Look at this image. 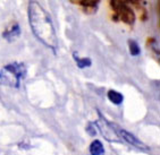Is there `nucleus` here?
<instances>
[{
  "label": "nucleus",
  "mask_w": 160,
  "mask_h": 155,
  "mask_svg": "<svg viewBox=\"0 0 160 155\" xmlns=\"http://www.w3.org/2000/svg\"><path fill=\"white\" fill-rule=\"evenodd\" d=\"M119 136L123 138L125 142H127L128 144H131L132 146H134V147H136V148L139 149H148V147L144 145V144L142 143V142H140L138 138H136L135 136L133 134H131V133H128L127 130H124V129H119Z\"/></svg>",
  "instance_id": "obj_5"
},
{
  "label": "nucleus",
  "mask_w": 160,
  "mask_h": 155,
  "mask_svg": "<svg viewBox=\"0 0 160 155\" xmlns=\"http://www.w3.org/2000/svg\"><path fill=\"white\" fill-rule=\"evenodd\" d=\"M19 34H21V27H19V25L17 23H15V24L12 25V27L7 28L3 32L2 36L3 39L8 40V41H12V40H15L17 36H19Z\"/></svg>",
  "instance_id": "obj_7"
},
{
  "label": "nucleus",
  "mask_w": 160,
  "mask_h": 155,
  "mask_svg": "<svg viewBox=\"0 0 160 155\" xmlns=\"http://www.w3.org/2000/svg\"><path fill=\"white\" fill-rule=\"evenodd\" d=\"M74 59H75V61H76L77 67H78V68L90 67V66H91V64H92V62H91V59H89V58H78L76 53H74Z\"/></svg>",
  "instance_id": "obj_10"
},
{
  "label": "nucleus",
  "mask_w": 160,
  "mask_h": 155,
  "mask_svg": "<svg viewBox=\"0 0 160 155\" xmlns=\"http://www.w3.org/2000/svg\"><path fill=\"white\" fill-rule=\"evenodd\" d=\"M96 125H97V127L100 129L101 134L103 135V137H105L106 139L110 140V142H118V136L116 135L114 126L109 125L105 119L102 118V116H101V119L96 122Z\"/></svg>",
  "instance_id": "obj_3"
},
{
  "label": "nucleus",
  "mask_w": 160,
  "mask_h": 155,
  "mask_svg": "<svg viewBox=\"0 0 160 155\" xmlns=\"http://www.w3.org/2000/svg\"><path fill=\"white\" fill-rule=\"evenodd\" d=\"M3 70H5L7 74H9V75L12 76V78H14V86H15V87H18L21 79L24 78L25 75H26L25 66L23 64H17V62L7 65L6 67L3 68Z\"/></svg>",
  "instance_id": "obj_2"
},
{
  "label": "nucleus",
  "mask_w": 160,
  "mask_h": 155,
  "mask_svg": "<svg viewBox=\"0 0 160 155\" xmlns=\"http://www.w3.org/2000/svg\"><path fill=\"white\" fill-rule=\"evenodd\" d=\"M129 2L131 3H133V5H134V6H136V7H140L142 5V1H143V0H128Z\"/></svg>",
  "instance_id": "obj_13"
},
{
  "label": "nucleus",
  "mask_w": 160,
  "mask_h": 155,
  "mask_svg": "<svg viewBox=\"0 0 160 155\" xmlns=\"http://www.w3.org/2000/svg\"><path fill=\"white\" fill-rule=\"evenodd\" d=\"M111 7H112V9L115 10V12H117L118 9H119V7L123 5V3H125L123 1V0H111Z\"/></svg>",
  "instance_id": "obj_12"
},
{
  "label": "nucleus",
  "mask_w": 160,
  "mask_h": 155,
  "mask_svg": "<svg viewBox=\"0 0 160 155\" xmlns=\"http://www.w3.org/2000/svg\"><path fill=\"white\" fill-rule=\"evenodd\" d=\"M69 1L75 3V5H80L88 12L90 10V12H94L97 10V8H98L100 0H69Z\"/></svg>",
  "instance_id": "obj_6"
},
{
  "label": "nucleus",
  "mask_w": 160,
  "mask_h": 155,
  "mask_svg": "<svg viewBox=\"0 0 160 155\" xmlns=\"http://www.w3.org/2000/svg\"><path fill=\"white\" fill-rule=\"evenodd\" d=\"M107 95H108V99H109V101H110L111 103L116 104V105L123 103L124 96L120 94L119 92H116V91H114V90H110V91L108 92Z\"/></svg>",
  "instance_id": "obj_9"
},
{
  "label": "nucleus",
  "mask_w": 160,
  "mask_h": 155,
  "mask_svg": "<svg viewBox=\"0 0 160 155\" xmlns=\"http://www.w3.org/2000/svg\"><path fill=\"white\" fill-rule=\"evenodd\" d=\"M128 48H129V52H131L132 56H139L141 53L140 46L134 40H128Z\"/></svg>",
  "instance_id": "obj_11"
},
{
  "label": "nucleus",
  "mask_w": 160,
  "mask_h": 155,
  "mask_svg": "<svg viewBox=\"0 0 160 155\" xmlns=\"http://www.w3.org/2000/svg\"><path fill=\"white\" fill-rule=\"evenodd\" d=\"M116 12H117L118 17H119L124 23H126V24H128V25L134 24V22H135V14H134V12L127 6L126 3H123Z\"/></svg>",
  "instance_id": "obj_4"
},
{
  "label": "nucleus",
  "mask_w": 160,
  "mask_h": 155,
  "mask_svg": "<svg viewBox=\"0 0 160 155\" xmlns=\"http://www.w3.org/2000/svg\"><path fill=\"white\" fill-rule=\"evenodd\" d=\"M28 16L32 33L42 44L56 52L58 40L52 19L44 8L37 0H30L28 6Z\"/></svg>",
  "instance_id": "obj_1"
},
{
  "label": "nucleus",
  "mask_w": 160,
  "mask_h": 155,
  "mask_svg": "<svg viewBox=\"0 0 160 155\" xmlns=\"http://www.w3.org/2000/svg\"><path fill=\"white\" fill-rule=\"evenodd\" d=\"M0 78H1V73H0Z\"/></svg>",
  "instance_id": "obj_14"
},
{
  "label": "nucleus",
  "mask_w": 160,
  "mask_h": 155,
  "mask_svg": "<svg viewBox=\"0 0 160 155\" xmlns=\"http://www.w3.org/2000/svg\"><path fill=\"white\" fill-rule=\"evenodd\" d=\"M90 153L91 155H103L105 153V147L100 140H94L90 145Z\"/></svg>",
  "instance_id": "obj_8"
}]
</instances>
